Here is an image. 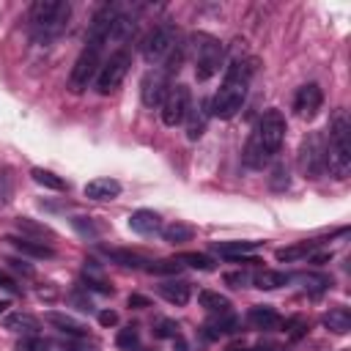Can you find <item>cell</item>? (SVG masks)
<instances>
[{
    "instance_id": "d6986e66",
    "label": "cell",
    "mask_w": 351,
    "mask_h": 351,
    "mask_svg": "<svg viewBox=\"0 0 351 351\" xmlns=\"http://www.w3.org/2000/svg\"><path fill=\"white\" fill-rule=\"evenodd\" d=\"M3 326H5L8 332H14V335H36V332L41 329V321H38L36 315H30V313L16 310V313H8V315H5Z\"/></svg>"
},
{
    "instance_id": "ee69618b",
    "label": "cell",
    "mask_w": 351,
    "mask_h": 351,
    "mask_svg": "<svg viewBox=\"0 0 351 351\" xmlns=\"http://www.w3.org/2000/svg\"><path fill=\"white\" fill-rule=\"evenodd\" d=\"M5 263H8L14 271H22V274H27V277L33 274V266H27V263H25V261H19V258H5Z\"/></svg>"
},
{
    "instance_id": "7a4b0ae2",
    "label": "cell",
    "mask_w": 351,
    "mask_h": 351,
    "mask_svg": "<svg viewBox=\"0 0 351 351\" xmlns=\"http://www.w3.org/2000/svg\"><path fill=\"white\" fill-rule=\"evenodd\" d=\"M250 74H252V66H247L244 60H230V66H228V71H225V80H222V85H219V90L214 93V99L208 101V110H211V115H217V118H233L239 110H241V104H244V99H247V82H250Z\"/></svg>"
},
{
    "instance_id": "7bdbcfd3",
    "label": "cell",
    "mask_w": 351,
    "mask_h": 351,
    "mask_svg": "<svg viewBox=\"0 0 351 351\" xmlns=\"http://www.w3.org/2000/svg\"><path fill=\"white\" fill-rule=\"evenodd\" d=\"M250 280H252V277H250L247 271H228V274H225V282H228L230 288H244Z\"/></svg>"
},
{
    "instance_id": "d4e9b609",
    "label": "cell",
    "mask_w": 351,
    "mask_h": 351,
    "mask_svg": "<svg viewBox=\"0 0 351 351\" xmlns=\"http://www.w3.org/2000/svg\"><path fill=\"white\" fill-rule=\"evenodd\" d=\"M288 280H291V274H285V271H274V269H261V271L252 274V282H255V288H261V291L282 288V285H288Z\"/></svg>"
},
{
    "instance_id": "f6af8a7d",
    "label": "cell",
    "mask_w": 351,
    "mask_h": 351,
    "mask_svg": "<svg viewBox=\"0 0 351 351\" xmlns=\"http://www.w3.org/2000/svg\"><path fill=\"white\" fill-rule=\"evenodd\" d=\"M129 307L145 310V307H151V299H148V296H140V293H132V296H129Z\"/></svg>"
},
{
    "instance_id": "8992f818",
    "label": "cell",
    "mask_w": 351,
    "mask_h": 351,
    "mask_svg": "<svg viewBox=\"0 0 351 351\" xmlns=\"http://www.w3.org/2000/svg\"><path fill=\"white\" fill-rule=\"evenodd\" d=\"M129 66H132V55H129L126 49L112 52V55L101 63V69H99V74H96V90H99L101 96L112 93V90L126 80Z\"/></svg>"
},
{
    "instance_id": "d590c367",
    "label": "cell",
    "mask_w": 351,
    "mask_h": 351,
    "mask_svg": "<svg viewBox=\"0 0 351 351\" xmlns=\"http://www.w3.org/2000/svg\"><path fill=\"white\" fill-rule=\"evenodd\" d=\"M16 228L22 230V236H25V233H30V236H38V239H52V236H55V233H52L47 225H38V222H33L30 217H19V219H16Z\"/></svg>"
},
{
    "instance_id": "4fadbf2b",
    "label": "cell",
    "mask_w": 351,
    "mask_h": 351,
    "mask_svg": "<svg viewBox=\"0 0 351 351\" xmlns=\"http://www.w3.org/2000/svg\"><path fill=\"white\" fill-rule=\"evenodd\" d=\"M167 88H170V85H167V74H162V71H148V74L143 77V85H140V99H143V104H145V107L162 104Z\"/></svg>"
},
{
    "instance_id": "4dcf8cb0",
    "label": "cell",
    "mask_w": 351,
    "mask_h": 351,
    "mask_svg": "<svg viewBox=\"0 0 351 351\" xmlns=\"http://www.w3.org/2000/svg\"><path fill=\"white\" fill-rule=\"evenodd\" d=\"M315 247H318V241H299V244L282 247V250H277V261H299V258L310 255Z\"/></svg>"
},
{
    "instance_id": "60d3db41",
    "label": "cell",
    "mask_w": 351,
    "mask_h": 351,
    "mask_svg": "<svg viewBox=\"0 0 351 351\" xmlns=\"http://www.w3.org/2000/svg\"><path fill=\"white\" fill-rule=\"evenodd\" d=\"M285 329H288V337H291V340H299V337L307 335V321L296 315V318H291V321L285 324Z\"/></svg>"
},
{
    "instance_id": "c3c4849f",
    "label": "cell",
    "mask_w": 351,
    "mask_h": 351,
    "mask_svg": "<svg viewBox=\"0 0 351 351\" xmlns=\"http://www.w3.org/2000/svg\"><path fill=\"white\" fill-rule=\"evenodd\" d=\"M329 258H332V252H318V255H313L310 261H313V263H326Z\"/></svg>"
},
{
    "instance_id": "ac0fdd59",
    "label": "cell",
    "mask_w": 351,
    "mask_h": 351,
    "mask_svg": "<svg viewBox=\"0 0 351 351\" xmlns=\"http://www.w3.org/2000/svg\"><path fill=\"white\" fill-rule=\"evenodd\" d=\"M16 252H22V255H30V258H52L55 255V250L49 247V244H44V241H36V239H27V236H8L5 239Z\"/></svg>"
},
{
    "instance_id": "4316f807",
    "label": "cell",
    "mask_w": 351,
    "mask_h": 351,
    "mask_svg": "<svg viewBox=\"0 0 351 351\" xmlns=\"http://www.w3.org/2000/svg\"><path fill=\"white\" fill-rule=\"evenodd\" d=\"M324 326L332 329L335 335H346V332H351V313L346 307H332L324 315Z\"/></svg>"
},
{
    "instance_id": "44dd1931",
    "label": "cell",
    "mask_w": 351,
    "mask_h": 351,
    "mask_svg": "<svg viewBox=\"0 0 351 351\" xmlns=\"http://www.w3.org/2000/svg\"><path fill=\"white\" fill-rule=\"evenodd\" d=\"M159 296L165 302L176 304V307H184L189 302V296H192V285L184 282V280H167V282L159 285Z\"/></svg>"
},
{
    "instance_id": "e0dca14e",
    "label": "cell",
    "mask_w": 351,
    "mask_h": 351,
    "mask_svg": "<svg viewBox=\"0 0 351 351\" xmlns=\"http://www.w3.org/2000/svg\"><path fill=\"white\" fill-rule=\"evenodd\" d=\"M208 115H211V110H208V101H200L197 107H189V112H186V137L195 143V140H200L203 137V132H206V123H208Z\"/></svg>"
},
{
    "instance_id": "f546056e",
    "label": "cell",
    "mask_w": 351,
    "mask_h": 351,
    "mask_svg": "<svg viewBox=\"0 0 351 351\" xmlns=\"http://www.w3.org/2000/svg\"><path fill=\"white\" fill-rule=\"evenodd\" d=\"M30 176H33V181H36L38 186H44V189H52V192H63V189H66V181H63L60 176H55L52 170L33 167V170H30Z\"/></svg>"
},
{
    "instance_id": "8fae6325",
    "label": "cell",
    "mask_w": 351,
    "mask_h": 351,
    "mask_svg": "<svg viewBox=\"0 0 351 351\" xmlns=\"http://www.w3.org/2000/svg\"><path fill=\"white\" fill-rule=\"evenodd\" d=\"M118 5L115 3H104L99 11H96V16H93V22H90V30H88V47H96V49H101L107 41H110V30H112V22L118 19Z\"/></svg>"
},
{
    "instance_id": "f35d334b",
    "label": "cell",
    "mask_w": 351,
    "mask_h": 351,
    "mask_svg": "<svg viewBox=\"0 0 351 351\" xmlns=\"http://www.w3.org/2000/svg\"><path fill=\"white\" fill-rule=\"evenodd\" d=\"M288 184H291V178H288V167L280 162V165H274V170H271V178H269V186L271 189H277V192H282V189H288Z\"/></svg>"
},
{
    "instance_id": "7402d4cb",
    "label": "cell",
    "mask_w": 351,
    "mask_h": 351,
    "mask_svg": "<svg viewBox=\"0 0 351 351\" xmlns=\"http://www.w3.org/2000/svg\"><path fill=\"white\" fill-rule=\"evenodd\" d=\"M236 326H239V318H236L233 313H219V315H211V318L206 321L203 335H206L208 340H217V337H222V335H228V332H236Z\"/></svg>"
},
{
    "instance_id": "ab89813d",
    "label": "cell",
    "mask_w": 351,
    "mask_h": 351,
    "mask_svg": "<svg viewBox=\"0 0 351 351\" xmlns=\"http://www.w3.org/2000/svg\"><path fill=\"white\" fill-rule=\"evenodd\" d=\"M154 335L156 337H178V324L173 321V318H159L156 321V326H154Z\"/></svg>"
},
{
    "instance_id": "277c9868",
    "label": "cell",
    "mask_w": 351,
    "mask_h": 351,
    "mask_svg": "<svg viewBox=\"0 0 351 351\" xmlns=\"http://www.w3.org/2000/svg\"><path fill=\"white\" fill-rule=\"evenodd\" d=\"M326 167L335 178H348L351 173V126L343 112L335 115L326 145Z\"/></svg>"
},
{
    "instance_id": "484cf974",
    "label": "cell",
    "mask_w": 351,
    "mask_h": 351,
    "mask_svg": "<svg viewBox=\"0 0 351 351\" xmlns=\"http://www.w3.org/2000/svg\"><path fill=\"white\" fill-rule=\"evenodd\" d=\"M197 302H200V307L206 310V313H211V315H219V313H230V299L228 296H222L219 291H200L197 293Z\"/></svg>"
},
{
    "instance_id": "5bb4252c",
    "label": "cell",
    "mask_w": 351,
    "mask_h": 351,
    "mask_svg": "<svg viewBox=\"0 0 351 351\" xmlns=\"http://www.w3.org/2000/svg\"><path fill=\"white\" fill-rule=\"evenodd\" d=\"M44 321H47V324H52L55 329H60V332H63V335H69V337H85V335H88V326H85L82 321H77L74 315H69V313L49 310V313L44 315Z\"/></svg>"
},
{
    "instance_id": "1f68e13d",
    "label": "cell",
    "mask_w": 351,
    "mask_h": 351,
    "mask_svg": "<svg viewBox=\"0 0 351 351\" xmlns=\"http://www.w3.org/2000/svg\"><path fill=\"white\" fill-rule=\"evenodd\" d=\"M296 280L299 282H304V291H310L313 296H318V293H324L329 285H332V280L326 277V274H313V271H304V274H296Z\"/></svg>"
},
{
    "instance_id": "603a6c76",
    "label": "cell",
    "mask_w": 351,
    "mask_h": 351,
    "mask_svg": "<svg viewBox=\"0 0 351 351\" xmlns=\"http://www.w3.org/2000/svg\"><path fill=\"white\" fill-rule=\"evenodd\" d=\"M261 244H263V241H214L211 250L219 252V255H225L228 261H233V258H244L247 252L258 250Z\"/></svg>"
},
{
    "instance_id": "9a60e30c",
    "label": "cell",
    "mask_w": 351,
    "mask_h": 351,
    "mask_svg": "<svg viewBox=\"0 0 351 351\" xmlns=\"http://www.w3.org/2000/svg\"><path fill=\"white\" fill-rule=\"evenodd\" d=\"M129 228L140 236H151V233L162 230V217L151 208H137L134 214H129Z\"/></svg>"
},
{
    "instance_id": "d6a6232c",
    "label": "cell",
    "mask_w": 351,
    "mask_h": 351,
    "mask_svg": "<svg viewBox=\"0 0 351 351\" xmlns=\"http://www.w3.org/2000/svg\"><path fill=\"white\" fill-rule=\"evenodd\" d=\"M132 36H134V19L126 16V14H118V19L112 22L110 38H112V41H129Z\"/></svg>"
},
{
    "instance_id": "6da1fadb",
    "label": "cell",
    "mask_w": 351,
    "mask_h": 351,
    "mask_svg": "<svg viewBox=\"0 0 351 351\" xmlns=\"http://www.w3.org/2000/svg\"><path fill=\"white\" fill-rule=\"evenodd\" d=\"M282 140H285V115L280 110H266L258 118V123L244 145V154H241L244 165L250 170H263L271 162V156L280 151Z\"/></svg>"
},
{
    "instance_id": "5b68a950",
    "label": "cell",
    "mask_w": 351,
    "mask_h": 351,
    "mask_svg": "<svg viewBox=\"0 0 351 351\" xmlns=\"http://www.w3.org/2000/svg\"><path fill=\"white\" fill-rule=\"evenodd\" d=\"M99 69H101V49L85 44V49L77 55V60H74V66H71L69 90H71V93H82V90L96 80Z\"/></svg>"
},
{
    "instance_id": "7c38bea8",
    "label": "cell",
    "mask_w": 351,
    "mask_h": 351,
    "mask_svg": "<svg viewBox=\"0 0 351 351\" xmlns=\"http://www.w3.org/2000/svg\"><path fill=\"white\" fill-rule=\"evenodd\" d=\"M321 104H324V90H321L318 82L302 85V88L296 90V96H293V110H296V115L304 118V121L315 118L318 110H321Z\"/></svg>"
},
{
    "instance_id": "8d00e7d4",
    "label": "cell",
    "mask_w": 351,
    "mask_h": 351,
    "mask_svg": "<svg viewBox=\"0 0 351 351\" xmlns=\"http://www.w3.org/2000/svg\"><path fill=\"white\" fill-rule=\"evenodd\" d=\"M145 271H148V274H178V271H181V263H178L176 258L148 261V263H145Z\"/></svg>"
},
{
    "instance_id": "74e56055",
    "label": "cell",
    "mask_w": 351,
    "mask_h": 351,
    "mask_svg": "<svg viewBox=\"0 0 351 351\" xmlns=\"http://www.w3.org/2000/svg\"><path fill=\"white\" fill-rule=\"evenodd\" d=\"M71 225H74L77 233H82V236H88V239H96V236L101 233V225H96L90 217H74Z\"/></svg>"
},
{
    "instance_id": "2e32d148",
    "label": "cell",
    "mask_w": 351,
    "mask_h": 351,
    "mask_svg": "<svg viewBox=\"0 0 351 351\" xmlns=\"http://www.w3.org/2000/svg\"><path fill=\"white\" fill-rule=\"evenodd\" d=\"M247 321H250V326H252V329H263V332H274V329H280V326H282L280 313H277V310H271V307H266V304L252 307V310L247 313Z\"/></svg>"
},
{
    "instance_id": "30bf717a",
    "label": "cell",
    "mask_w": 351,
    "mask_h": 351,
    "mask_svg": "<svg viewBox=\"0 0 351 351\" xmlns=\"http://www.w3.org/2000/svg\"><path fill=\"white\" fill-rule=\"evenodd\" d=\"M299 167L304 176L310 178H318L326 167V143L321 134H310L302 140L299 145Z\"/></svg>"
},
{
    "instance_id": "f1b7e54d",
    "label": "cell",
    "mask_w": 351,
    "mask_h": 351,
    "mask_svg": "<svg viewBox=\"0 0 351 351\" xmlns=\"http://www.w3.org/2000/svg\"><path fill=\"white\" fill-rule=\"evenodd\" d=\"M195 236V228L192 225H184V222H170L162 228V239L170 241V244H184Z\"/></svg>"
},
{
    "instance_id": "ffe728a7",
    "label": "cell",
    "mask_w": 351,
    "mask_h": 351,
    "mask_svg": "<svg viewBox=\"0 0 351 351\" xmlns=\"http://www.w3.org/2000/svg\"><path fill=\"white\" fill-rule=\"evenodd\" d=\"M121 195V184L115 178H93L85 184V197L90 200H115Z\"/></svg>"
},
{
    "instance_id": "e575fe53",
    "label": "cell",
    "mask_w": 351,
    "mask_h": 351,
    "mask_svg": "<svg viewBox=\"0 0 351 351\" xmlns=\"http://www.w3.org/2000/svg\"><path fill=\"white\" fill-rule=\"evenodd\" d=\"M115 343H118V348L140 351V348H143V343H140V329H137V326H126V329H121L118 337H115Z\"/></svg>"
},
{
    "instance_id": "52a82bcc",
    "label": "cell",
    "mask_w": 351,
    "mask_h": 351,
    "mask_svg": "<svg viewBox=\"0 0 351 351\" xmlns=\"http://www.w3.org/2000/svg\"><path fill=\"white\" fill-rule=\"evenodd\" d=\"M200 41L203 44H195V77L203 82V80H211L219 66H222V44L206 33H200Z\"/></svg>"
},
{
    "instance_id": "3957f363",
    "label": "cell",
    "mask_w": 351,
    "mask_h": 351,
    "mask_svg": "<svg viewBox=\"0 0 351 351\" xmlns=\"http://www.w3.org/2000/svg\"><path fill=\"white\" fill-rule=\"evenodd\" d=\"M71 16V5L63 0H36L30 5V27L33 36L38 41H49L55 36H60L69 25Z\"/></svg>"
},
{
    "instance_id": "681fc988",
    "label": "cell",
    "mask_w": 351,
    "mask_h": 351,
    "mask_svg": "<svg viewBox=\"0 0 351 351\" xmlns=\"http://www.w3.org/2000/svg\"><path fill=\"white\" fill-rule=\"evenodd\" d=\"M8 307H11V304H8V302H0V315H3V313H5V310H8Z\"/></svg>"
},
{
    "instance_id": "7dc6e473",
    "label": "cell",
    "mask_w": 351,
    "mask_h": 351,
    "mask_svg": "<svg viewBox=\"0 0 351 351\" xmlns=\"http://www.w3.org/2000/svg\"><path fill=\"white\" fill-rule=\"evenodd\" d=\"M0 288H5V291H16V282H14L8 274H0Z\"/></svg>"
},
{
    "instance_id": "b9f144b4",
    "label": "cell",
    "mask_w": 351,
    "mask_h": 351,
    "mask_svg": "<svg viewBox=\"0 0 351 351\" xmlns=\"http://www.w3.org/2000/svg\"><path fill=\"white\" fill-rule=\"evenodd\" d=\"M22 351H52V340H44V337H27L22 346H19Z\"/></svg>"
},
{
    "instance_id": "ba28073f",
    "label": "cell",
    "mask_w": 351,
    "mask_h": 351,
    "mask_svg": "<svg viewBox=\"0 0 351 351\" xmlns=\"http://www.w3.org/2000/svg\"><path fill=\"white\" fill-rule=\"evenodd\" d=\"M189 107H192V93H189V88H186L184 82L170 85L167 93H165V99H162V123H165V126H178V123H184Z\"/></svg>"
},
{
    "instance_id": "9c48e42d",
    "label": "cell",
    "mask_w": 351,
    "mask_h": 351,
    "mask_svg": "<svg viewBox=\"0 0 351 351\" xmlns=\"http://www.w3.org/2000/svg\"><path fill=\"white\" fill-rule=\"evenodd\" d=\"M176 44H178V30L173 25H156L143 41V58L148 63H159L173 52Z\"/></svg>"
},
{
    "instance_id": "cb8c5ba5",
    "label": "cell",
    "mask_w": 351,
    "mask_h": 351,
    "mask_svg": "<svg viewBox=\"0 0 351 351\" xmlns=\"http://www.w3.org/2000/svg\"><path fill=\"white\" fill-rule=\"evenodd\" d=\"M101 250L112 263H118L123 269H145V263H148L140 252H132V250H115V247H101Z\"/></svg>"
},
{
    "instance_id": "83f0119b",
    "label": "cell",
    "mask_w": 351,
    "mask_h": 351,
    "mask_svg": "<svg viewBox=\"0 0 351 351\" xmlns=\"http://www.w3.org/2000/svg\"><path fill=\"white\" fill-rule=\"evenodd\" d=\"M82 285L90 288V291H99V293H112V285L101 277V271L93 266V261H88V266L82 271Z\"/></svg>"
},
{
    "instance_id": "bcb514c9",
    "label": "cell",
    "mask_w": 351,
    "mask_h": 351,
    "mask_svg": "<svg viewBox=\"0 0 351 351\" xmlns=\"http://www.w3.org/2000/svg\"><path fill=\"white\" fill-rule=\"evenodd\" d=\"M99 324L101 326H115L118 324V313L115 310H101L99 313Z\"/></svg>"
},
{
    "instance_id": "836d02e7",
    "label": "cell",
    "mask_w": 351,
    "mask_h": 351,
    "mask_svg": "<svg viewBox=\"0 0 351 351\" xmlns=\"http://www.w3.org/2000/svg\"><path fill=\"white\" fill-rule=\"evenodd\" d=\"M178 263H181V266L200 269V271H211V269H214V258H208V255H203V252H184V255H178Z\"/></svg>"
}]
</instances>
